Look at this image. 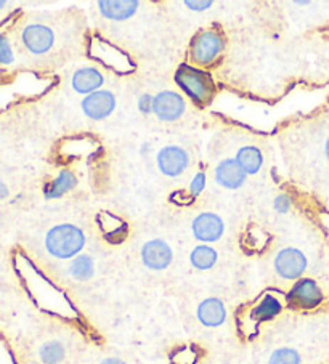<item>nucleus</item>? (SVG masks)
<instances>
[{
  "label": "nucleus",
  "instance_id": "obj_1",
  "mask_svg": "<svg viewBox=\"0 0 329 364\" xmlns=\"http://www.w3.org/2000/svg\"><path fill=\"white\" fill-rule=\"evenodd\" d=\"M85 246V235L71 223H60L47 231L43 237V247L58 260L75 259Z\"/></svg>",
  "mask_w": 329,
  "mask_h": 364
},
{
  "label": "nucleus",
  "instance_id": "obj_2",
  "mask_svg": "<svg viewBox=\"0 0 329 364\" xmlns=\"http://www.w3.org/2000/svg\"><path fill=\"white\" fill-rule=\"evenodd\" d=\"M14 16L0 24V87L14 82L24 65L15 36Z\"/></svg>",
  "mask_w": 329,
  "mask_h": 364
},
{
  "label": "nucleus",
  "instance_id": "obj_3",
  "mask_svg": "<svg viewBox=\"0 0 329 364\" xmlns=\"http://www.w3.org/2000/svg\"><path fill=\"white\" fill-rule=\"evenodd\" d=\"M175 82L194 103L201 106L207 105L215 95V84L211 76L194 66L182 65L175 73Z\"/></svg>",
  "mask_w": 329,
  "mask_h": 364
},
{
  "label": "nucleus",
  "instance_id": "obj_4",
  "mask_svg": "<svg viewBox=\"0 0 329 364\" xmlns=\"http://www.w3.org/2000/svg\"><path fill=\"white\" fill-rule=\"evenodd\" d=\"M225 48V37L217 29L199 31L189 43V61L192 65L206 68L220 58Z\"/></svg>",
  "mask_w": 329,
  "mask_h": 364
},
{
  "label": "nucleus",
  "instance_id": "obj_5",
  "mask_svg": "<svg viewBox=\"0 0 329 364\" xmlns=\"http://www.w3.org/2000/svg\"><path fill=\"white\" fill-rule=\"evenodd\" d=\"M323 302H325L323 289L312 278L297 279L288 294V304L297 310H315Z\"/></svg>",
  "mask_w": 329,
  "mask_h": 364
},
{
  "label": "nucleus",
  "instance_id": "obj_6",
  "mask_svg": "<svg viewBox=\"0 0 329 364\" xmlns=\"http://www.w3.org/2000/svg\"><path fill=\"white\" fill-rule=\"evenodd\" d=\"M273 265L276 273L280 274L281 278L297 281L307 272L308 260L302 250L296 247H286L276 254Z\"/></svg>",
  "mask_w": 329,
  "mask_h": 364
},
{
  "label": "nucleus",
  "instance_id": "obj_7",
  "mask_svg": "<svg viewBox=\"0 0 329 364\" xmlns=\"http://www.w3.org/2000/svg\"><path fill=\"white\" fill-rule=\"evenodd\" d=\"M185 100L180 95V93L166 90L160 92L155 97V108L153 112L155 116L164 122H175L183 116L185 112Z\"/></svg>",
  "mask_w": 329,
  "mask_h": 364
},
{
  "label": "nucleus",
  "instance_id": "obj_8",
  "mask_svg": "<svg viewBox=\"0 0 329 364\" xmlns=\"http://www.w3.org/2000/svg\"><path fill=\"white\" fill-rule=\"evenodd\" d=\"M80 108L84 114L92 121H103L108 116L113 114L116 108V97L110 90H98L87 95L82 100Z\"/></svg>",
  "mask_w": 329,
  "mask_h": 364
},
{
  "label": "nucleus",
  "instance_id": "obj_9",
  "mask_svg": "<svg viewBox=\"0 0 329 364\" xmlns=\"http://www.w3.org/2000/svg\"><path fill=\"white\" fill-rule=\"evenodd\" d=\"M192 230L196 240L207 244V242L219 241L220 237H222L225 231V225L217 213L202 212L193 220Z\"/></svg>",
  "mask_w": 329,
  "mask_h": 364
},
{
  "label": "nucleus",
  "instance_id": "obj_10",
  "mask_svg": "<svg viewBox=\"0 0 329 364\" xmlns=\"http://www.w3.org/2000/svg\"><path fill=\"white\" fill-rule=\"evenodd\" d=\"M157 167L167 177H179L189 166V156L180 146H166L157 153Z\"/></svg>",
  "mask_w": 329,
  "mask_h": 364
},
{
  "label": "nucleus",
  "instance_id": "obj_11",
  "mask_svg": "<svg viewBox=\"0 0 329 364\" xmlns=\"http://www.w3.org/2000/svg\"><path fill=\"white\" fill-rule=\"evenodd\" d=\"M172 259L174 252L166 241L153 240L143 244L142 262L147 268L155 269V272H162L172 263Z\"/></svg>",
  "mask_w": 329,
  "mask_h": 364
},
{
  "label": "nucleus",
  "instance_id": "obj_12",
  "mask_svg": "<svg viewBox=\"0 0 329 364\" xmlns=\"http://www.w3.org/2000/svg\"><path fill=\"white\" fill-rule=\"evenodd\" d=\"M246 173L236 159H225L222 162H219V166L215 167V173L214 178L220 186L226 188V190H238L241 188L246 181Z\"/></svg>",
  "mask_w": 329,
  "mask_h": 364
},
{
  "label": "nucleus",
  "instance_id": "obj_13",
  "mask_svg": "<svg viewBox=\"0 0 329 364\" xmlns=\"http://www.w3.org/2000/svg\"><path fill=\"white\" fill-rule=\"evenodd\" d=\"M71 85L75 92L87 97L101 90V87L105 85V77L97 68H80L73 74Z\"/></svg>",
  "mask_w": 329,
  "mask_h": 364
},
{
  "label": "nucleus",
  "instance_id": "obj_14",
  "mask_svg": "<svg viewBox=\"0 0 329 364\" xmlns=\"http://www.w3.org/2000/svg\"><path fill=\"white\" fill-rule=\"evenodd\" d=\"M98 7L106 20L125 21L137 14L140 4L137 0H101Z\"/></svg>",
  "mask_w": 329,
  "mask_h": 364
},
{
  "label": "nucleus",
  "instance_id": "obj_15",
  "mask_svg": "<svg viewBox=\"0 0 329 364\" xmlns=\"http://www.w3.org/2000/svg\"><path fill=\"white\" fill-rule=\"evenodd\" d=\"M198 319L201 324H204L206 328H219L222 326L226 319V310L225 305L222 304V300L215 299V297H209L204 299L202 302L198 305Z\"/></svg>",
  "mask_w": 329,
  "mask_h": 364
},
{
  "label": "nucleus",
  "instance_id": "obj_16",
  "mask_svg": "<svg viewBox=\"0 0 329 364\" xmlns=\"http://www.w3.org/2000/svg\"><path fill=\"white\" fill-rule=\"evenodd\" d=\"M75 183H78V178H75V175L73 172L61 171L52 181H48L46 188H43V198L58 199L61 196H65L68 191H71Z\"/></svg>",
  "mask_w": 329,
  "mask_h": 364
},
{
  "label": "nucleus",
  "instance_id": "obj_17",
  "mask_svg": "<svg viewBox=\"0 0 329 364\" xmlns=\"http://www.w3.org/2000/svg\"><path fill=\"white\" fill-rule=\"evenodd\" d=\"M236 162L239 164V167L248 175H254L263 164V156L262 151L256 146H244L238 151L236 154Z\"/></svg>",
  "mask_w": 329,
  "mask_h": 364
},
{
  "label": "nucleus",
  "instance_id": "obj_18",
  "mask_svg": "<svg viewBox=\"0 0 329 364\" xmlns=\"http://www.w3.org/2000/svg\"><path fill=\"white\" fill-rule=\"evenodd\" d=\"M281 310H283L281 300L275 296H271V294H267V296H263L261 302L256 305V309L252 310V318H254V321L257 323L268 321V319L280 315Z\"/></svg>",
  "mask_w": 329,
  "mask_h": 364
},
{
  "label": "nucleus",
  "instance_id": "obj_19",
  "mask_svg": "<svg viewBox=\"0 0 329 364\" xmlns=\"http://www.w3.org/2000/svg\"><path fill=\"white\" fill-rule=\"evenodd\" d=\"M217 250L214 247L207 246V244H201V246H196L192 254H189V263H192V267H194L196 269H201V272H204V269H211L215 263H217Z\"/></svg>",
  "mask_w": 329,
  "mask_h": 364
},
{
  "label": "nucleus",
  "instance_id": "obj_20",
  "mask_svg": "<svg viewBox=\"0 0 329 364\" xmlns=\"http://www.w3.org/2000/svg\"><path fill=\"white\" fill-rule=\"evenodd\" d=\"M37 355H39V360L42 364H60L63 360H65L66 350L63 347L61 342L48 341L41 345Z\"/></svg>",
  "mask_w": 329,
  "mask_h": 364
},
{
  "label": "nucleus",
  "instance_id": "obj_21",
  "mask_svg": "<svg viewBox=\"0 0 329 364\" xmlns=\"http://www.w3.org/2000/svg\"><path fill=\"white\" fill-rule=\"evenodd\" d=\"M95 273V263L92 257L88 255H78L73 259L71 265H69V274L78 281H87L90 279Z\"/></svg>",
  "mask_w": 329,
  "mask_h": 364
},
{
  "label": "nucleus",
  "instance_id": "obj_22",
  "mask_svg": "<svg viewBox=\"0 0 329 364\" xmlns=\"http://www.w3.org/2000/svg\"><path fill=\"white\" fill-rule=\"evenodd\" d=\"M268 364H302V358L297 350L283 347L271 353Z\"/></svg>",
  "mask_w": 329,
  "mask_h": 364
},
{
  "label": "nucleus",
  "instance_id": "obj_23",
  "mask_svg": "<svg viewBox=\"0 0 329 364\" xmlns=\"http://www.w3.org/2000/svg\"><path fill=\"white\" fill-rule=\"evenodd\" d=\"M206 173L204 172H199L194 175V178L192 180V183H189V194H192L193 198H198L199 194L204 191L206 188Z\"/></svg>",
  "mask_w": 329,
  "mask_h": 364
},
{
  "label": "nucleus",
  "instance_id": "obj_24",
  "mask_svg": "<svg viewBox=\"0 0 329 364\" xmlns=\"http://www.w3.org/2000/svg\"><path fill=\"white\" fill-rule=\"evenodd\" d=\"M18 11L20 10L16 9V4L9 2V0H0V24L9 21Z\"/></svg>",
  "mask_w": 329,
  "mask_h": 364
},
{
  "label": "nucleus",
  "instance_id": "obj_25",
  "mask_svg": "<svg viewBox=\"0 0 329 364\" xmlns=\"http://www.w3.org/2000/svg\"><path fill=\"white\" fill-rule=\"evenodd\" d=\"M273 207H275L276 212L286 213V212H289L291 209H293V199H291L289 194L283 193V194H280V196L275 198Z\"/></svg>",
  "mask_w": 329,
  "mask_h": 364
},
{
  "label": "nucleus",
  "instance_id": "obj_26",
  "mask_svg": "<svg viewBox=\"0 0 329 364\" xmlns=\"http://www.w3.org/2000/svg\"><path fill=\"white\" fill-rule=\"evenodd\" d=\"M153 108H155V97L151 95H142L140 98H138V109H140L143 114H151L153 112Z\"/></svg>",
  "mask_w": 329,
  "mask_h": 364
},
{
  "label": "nucleus",
  "instance_id": "obj_27",
  "mask_svg": "<svg viewBox=\"0 0 329 364\" xmlns=\"http://www.w3.org/2000/svg\"><path fill=\"white\" fill-rule=\"evenodd\" d=\"M185 5L193 11H204L207 9H211L214 2H211V0H201V2H196V0H187Z\"/></svg>",
  "mask_w": 329,
  "mask_h": 364
},
{
  "label": "nucleus",
  "instance_id": "obj_28",
  "mask_svg": "<svg viewBox=\"0 0 329 364\" xmlns=\"http://www.w3.org/2000/svg\"><path fill=\"white\" fill-rule=\"evenodd\" d=\"M101 364H125L122 360L119 358H106V360L101 361Z\"/></svg>",
  "mask_w": 329,
  "mask_h": 364
},
{
  "label": "nucleus",
  "instance_id": "obj_29",
  "mask_svg": "<svg viewBox=\"0 0 329 364\" xmlns=\"http://www.w3.org/2000/svg\"><path fill=\"white\" fill-rule=\"evenodd\" d=\"M325 154H326V159L329 162V136L326 138V141H325Z\"/></svg>",
  "mask_w": 329,
  "mask_h": 364
}]
</instances>
